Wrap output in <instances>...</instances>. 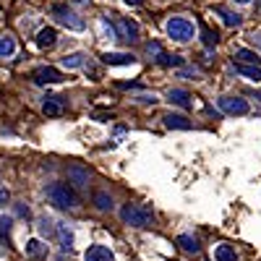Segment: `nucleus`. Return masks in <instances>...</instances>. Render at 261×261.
Instances as JSON below:
<instances>
[{"mask_svg":"<svg viewBox=\"0 0 261 261\" xmlns=\"http://www.w3.org/2000/svg\"><path fill=\"white\" fill-rule=\"evenodd\" d=\"M201 39H204V45H206V47H214L217 42H220V34L212 32L209 27H204V24H201Z\"/></svg>","mask_w":261,"mask_h":261,"instance_id":"25","label":"nucleus"},{"mask_svg":"<svg viewBox=\"0 0 261 261\" xmlns=\"http://www.w3.org/2000/svg\"><path fill=\"white\" fill-rule=\"evenodd\" d=\"M258 97H261V89H258Z\"/></svg>","mask_w":261,"mask_h":261,"instance_id":"36","label":"nucleus"},{"mask_svg":"<svg viewBox=\"0 0 261 261\" xmlns=\"http://www.w3.org/2000/svg\"><path fill=\"white\" fill-rule=\"evenodd\" d=\"M8 199H11L8 188H0V206H6V204H8Z\"/></svg>","mask_w":261,"mask_h":261,"instance_id":"29","label":"nucleus"},{"mask_svg":"<svg viewBox=\"0 0 261 261\" xmlns=\"http://www.w3.org/2000/svg\"><path fill=\"white\" fill-rule=\"evenodd\" d=\"M214 13H217V16H222V21H225L227 27H241V24H243V18L238 16V13H232V11H225V8H214Z\"/></svg>","mask_w":261,"mask_h":261,"instance_id":"20","label":"nucleus"},{"mask_svg":"<svg viewBox=\"0 0 261 261\" xmlns=\"http://www.w3.org/2000/svg\"><path fill=\"white\" fill-rule=\"evenodd\" d=\"M113 37H118L120 42L130 45V42L139 39V24H136V21H130V18H125V16H115L113 18Z\"/></svg>","mask_w":261,"mask_h":261,"instance_id":"4","label":"nucleus"},{"mask_svg":"<svg viewBox=\"0 0 261 261\" xmlns=\"http://www.w3.org/2000/svg\"><path fill=\"white\" fill-rule=\"evenodd\" d=\"M220 110L227 113V115H246L248 113V102L241 99V97H220Z\"/></svg>","mask_w":261,"mask_h":261,"instance_id":"6","label":"nucleus"},{"mask_svg":"<svg viewBox=\"0 0 261 261\" xmlns=\"http://www.w3.org/2000/svg\"><path fill=\"white\" fill-rule=\"evenodd\" d=\"M167 37H172L175 42H188L193 37V21L183 18V16H172L167 24H165Z\"/></svg>","mask_w":261,"mask_h":261,"instance_id":"5","label":"nucleus"},{"mask_svg":"<svg viewBox=\"0 0 261 261\" xmlns=\"http://www.w3.org/2000/svg\"><path fill=\"white\" fill-rule=\"evenodd\" d=\"M84 261H115V253L107 246H89L84 253Z\"/></svg>","mask_w":261,"mask_h":261,"instance_id":"9","label":"nucleus"},{"mask_svg":"<svg viewBox=\"0 0 261 261\" xmlns=\"http://www.w3.org/2000/svg\"><path fill=\"white\" fill-rule=\"evenodd\" d=\"M232 63H235V71H238V73L248 76L251 81H261V68H258V63H241V60H232Z\"/></svg>","mask_w":261,"mask_h":261,"instance_id":"11","label":"nucleus"},{"mask_svg":"<svg viewBox=\"0 0 261 261\" xmlns=\"http://www.w3.org/2000/svg\"><path fill=\"white\" fill-rule=\"evenodd\" d=\"M232 60H241V63H258L256 53H251V50H246V47L235 50V53H232Z\"/></svg>","mask_w":261,"mask_h":261,"instance_id":"24","label":"nucleus"},{"mask_svg":"<svg viewBox=\"0 0 261 261\" xmlns=\"http://www.w3.org/2000/svg\"><path fill=\"white\" fill-rule=\"evenodd\" d=\"M68 178H73V186H79V188L89 183V175H86V172H84L81 167H76V165L68 170Z\"/></svg>","mask_w":261,"mask_h":261,"instance_id":"21","label":"nucleus"},{"mask_svg":"<svg viewBox=\"0 0 261 261\" xmlns=\"http://www.w3.org/2000/svg\"><path fill=\"white\" fill-rule=\"evenodd\" d=\"M55 42H58V32H55L53 27L39 29V34H37V45H39V47H53Z\"/></svg>","mask_w":261,"mask_h":261,"instance_id":"15","label":"nucleus"},{"mask_svg":"<svg viewBox=\"0 0 261 261\" xmlns=\"http://www.w3.org/2000/svg\"><path fill=\"white\" fill-rule=\"evenodd\" d=\"M167 99H170L172 105L183 107V110H188V107H193V99H191V94H188L186 89H170V92H167Z\"/></svg>","mask_w":261,"mask_h":261,"instance_id":"14","label":"nucleus"},{"mask_svg":"<svg viewBox=\"0 0 261 261\" xmlns=\"http://www.w3.org/2000/svg\"><path fill=\"white\" fill-rule=\"evenodd\" d=\"M16 209H18V214H21V217H29V206H24V204H18Z\"/></svg>","mask_w":261,"mask_h":261,"instance_id":"32","label":"nucleus"},{"mask_svg":"<svg viewBox=\"0 0 261 261\" xmlns=\"http://www.w3.org/2000/svg\"><path fill=\"white\" fill-rule=\"evenodd\" d=\"M94 204H97V209H102V212H110V209H113V199H110L105 191L94 193Z\"/></svg>","mask_w":261,"mask_h":261,"instance_id":"23","label":"nucleus"},{"mask_svg":"<svg viewBox=\"0 0 261 261\" xmlns=\"http://www.w3.org/2000/svg\"><path fill=\"white\" fill-rule=\"evenodd\" d=\"M47 199L58 209H73V206H79V193L68 183H60V180L47 186Z\"/></svg>","mask_w":261,"mask_h":261,"instance_id":"1","label":"nucleus"},{"mask_svg":"<svg viewBox=\"0 0 261 261\" xmlns=\"http://www.w3.org/2000/svg\"><path fill=\"white\" fill-rule=\"evenodd\" d=\"M214 258L217 261H238V253H235V248L230 243H220L214 248Z\"/></svg>","mask_w":261,"mask_h":261,"instance_id":"17","label":"nucleus"},{"mask_svg":"<svg viewBox=\"0 0 261 261\" xmlns=\"http://www.w3.org/2000/svg\"><path fill=\"white\" fill-rule=\"evenodd\" d=\"M94 118H97V120H107L110 115H107V113H94Z\"/></svg>","mask_w":261,"mask_h":261,"instance_id":"33","label":"nucleus"},{"mask_svg":"<svg viewBox=\"0 0 261 261\" xmlns=\"http://www.w3.org/2000/svg\"><path fill=\"white\" fill-rule=\"evenodd\" d=\"M102 63H107V65H134L136 58L128 55V53H105Z\"/></svg>","mask_w":261,"mask_h":261,"instance_id":"12","label":"nucleus"},{"mask_svg":"<svg viewBox=\"0 0 261 261\" xmlns=\"http://www.w3.org/2000/svg\"><path fill=\"white\" fill-rule=\"evenodd\" d=\"M120 220L125 225H134V227H149L151 222H154V214H151V209L146 206H139V204H125L120 209Z\"/></svg>","mask_w":261,"mask_h":261,"instance_id":"2","label":"nucleus"},{"mask_svg":"<svg viewBox=\"0 0 261 261\" xmlns=\"http://www.w3.org/2000/svg\"><path fill=\"white\" fill-rule=\"evenodd\" d=\"M39 232H42V235H47V238L55 235V222L47 220V217H42V220H39Z\"/></svg>","mask_w":261,"mask_h":261,"instance_id":"28","label":"nucleus"},{"mask_svg":"<svg viewBox=\"0 0 261 261\" xmlns=\"http://www.w3.org/2000/svg\"><path fill=\"white\" fill-rule=\"evenodd\" d=\"M55 238L63 251H71L73 248V230L65 225V222H55Z\"/></svg>","mask_w":261,"mask_h":261,"instance_id":"8","label":"nucleus"},{"mask_svg":"<svg viewBox=\"0 0 261 261\" xmlns=\"http://www.w3.org/2000/svg\"><path fill=\"white\" fill-rule=\"evenodd\" d=\"M235 3H251V0H235Z\"/></svg>","mask_w":261,"mask_h":261,"instance_id":"35","label":"nucleus"},{"mask_svg":"<svg viewBox=\"0 0 261 261\" xmlns=\"http://www.w3.org/2000/svg\"><path fill=\"white\" fill-rule=\"evenodd\" d=\"M27 256L29 258H34V261H39V258H45L47 256V246L39 241V238H32V241H27Z\"/></svg>","mask_w":261,"mask_h":261,"instance_id":"13","label":"nucleus"},{"mask_svg":"<svg viewBox=\"0 0 261 261\" xmlns=\"http://www.w3.org/2000/svg\"><path fill=\"white\" fill-rule=\"evenodd\" d=\"M251 42L256 45V50H261V32H253V34H251Z\"/></svg>","mask_w":261,"mask_h":261,"instance_id":"31","label":"nucleus"},{"mask_svg":"<svg viewBox=\"0 0 261 261\" xmlns=\"http://www.w3.org/2000/svg\"><path fill=\"white\" fill-rule=\"evenodd\" d=\"M178 246H180L183 251H188V253H199V251H201V243L196 241L193 235H180V238H178Z\"/></svg>","mask_w":261,"mask_h":261,"instance_id":"19","label":"nucleus"},{"mask_svg":"<svg viewBox=\"0 0 261 261\" xmlns=\"http://www.w3.org/2000/svg\"><path fill=\"white\" fill-rule=\"evenodd\" d=\"M32 81L39 84V86H45V84H60L63 81V73L58 68H53V65H42V68H37L32 73Z\"/></svg>","mask_w":261,"mask_h":261,"instance_id":"7","label":"nucleus"},{"mask_svg":"<svg viewBox=\"0 0 261 261\" xmlns=\"http://www.w3.org/2000/svg\"><path fill=\"white\" fill-rule=\"evenodd\" d=\"M157 63L165 65V68H170V65H183V58L180 55H170V53H160L157 55Z\"/></svg>","mask_w":261,"mask_h":261,"instance_id":"22","label":"nucleus"},{"mask_svg":"<svg viewBox=\"0 0 261 261\" xmlns=\"http://www.w3.org/2000/svg\"><path fill=\"white\" fill-rule=\"evenodd\" d=\"M53 18L58 21V24H63L65 29H73V32H84V29H86L84 18H81L73 8L63 6V3H55V6H53Z\"/></svg>","mask_w":261,"mask_h":261,"instance_id":"3","label":"nucleus"},{"mask_svg":"<svg viewBox=\"0 0 261 261\" xmlns=\"http://www.w3.org/2000/svg\"><path fill=\"white\" fill-rule=\"evenodd\" d=\"M11 230H13V220L11 217H0V241H11Z\"/></svg>","mask_w":261,"mask_h":261,"instance_id":"26","label":"nucleus"},{"mask_svg":"<svg viewBox=\"0 0 261 261\" xmlns=\"http://www.w3.org/2000/svg\"><path fill=\"white\" fill-rule=\"evenodd\" d=\"M144 0H125V6H141Z\"/></svg>","mask_w":261,"mask_h":261,"instance_id":"34","label":"nucleus"},{"mask_svg":"<svg viewBox=\"0 0 261 261\" xmlns=\"http://www.w3.org/2000/svg\"><path fill=\"white\" fill-rule=\"evenodd\" d=\"M162 120H165L167 128H175V130H188V128H191V120H188L186 115H172V113H170V115H165Z\"/></svg>","mask_w":261,"mask_h":261,"instance_id":"16","label":"nucleus"},{"mask_svg":"<svg viewBox=\"0 0 261 261\" xmlns=\"http://www.w3.org/2000/svg\"><path fill=\"white\" fill-rule=\"evenodd\" d=\"M139 102H144V105H154V102H157V97H154V94H151V97H149V94H141V97H139Z\"/></svg>","mask_w":261,"mask_h":261,"instance_id":"30","label":"nucleus"},{"mask_svg":"<svg viewBox=\"0 0 261 261\" xmlns=\"http://www.w3.org/2000/svg\"><path fill=\"white\" fill-rule=\"evenodd\" d=\"M16 55V39L11 34H0V58H13Z\"/></svg>","mask_w":261,"mask_h":261,"instance_id":"18","label":"nucleus"},{"mask_svg":"<svg viewBox=\"0 0 261 261\" xmlns=\"http://www.w3.org/2000/svg\"><path fill=\"white\" fill-rule=\"evenodd\" d=\"M42 113L50 115V118H58L65 113V99L63 97H45V102H42Z\"/></svg>","mask_w":261,"mask_h":261,"instance_id":"10","label":"nucleus"},{"mask_svg":"<svg viewBox=\"0 0 261 261\" xmlns=\"http://www.w3.org/2000/svg\"><path fill=\"white\" fill-rule=\"evenodd\" d=\"M81 63H84V55H81V53H73V55H68V58H63L65 68H79Z\"/></svg>","mask_w":261,"mask_h":261,"instance_id":"27","label":"nucleus"}]
</instances>
